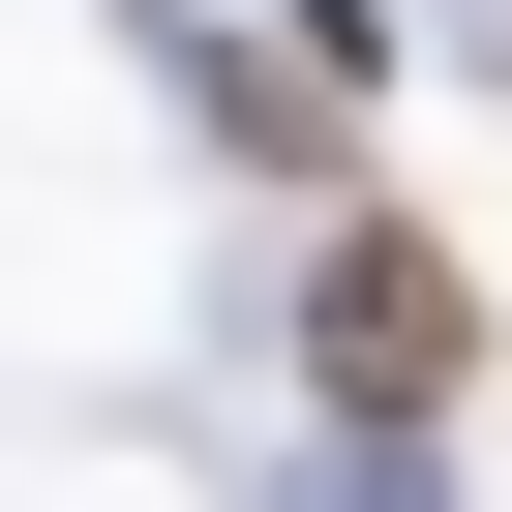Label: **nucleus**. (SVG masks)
I'll list each match as a JSON object with an SVG mask.
<instances>
[{
  "label": "nucleus",
  "instance_id": "1",
  "mask_svg": "<svg viewBox=\"0 0 512 512\" xmlns=\"http://www.w3.org/2000/svg\"><path fill=\"white\" fill-rule=\"evenodd\" d=\"M302 392H332V422H452V392H482V272H452V211H392V181L302 211Z\"/></svg>",
  "mask_w": 512,
  "mask_h": 512
},
{
  "label": "nucleus",
  "instance_id": "2",
  "mask_svg": "<svg viewBox=\"0 0 512 512\" xmlns=\"http://www.w3.org/2000/svg\"><path fill=\"white\" fill-rule=\"evenodd\" d=\"M272 512H452V482H422V422H332V452H302Z\"/></svg>",
  "mask_w": 512,
  "mask_h": 512
}]
</instances>
